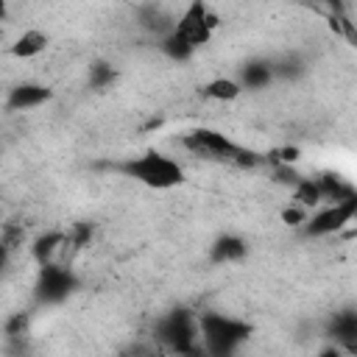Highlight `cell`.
Returning <instances> with one entry per match:
<instances>
[{
  "label": "cell",
  "mask_w": 357,
  "mask_h": 357,
  "mask_svg": "<svg viewBox=\"0 0 357 357\" xmlns=\"http://www.w3.org/2000/svg\"><path fill=\"white\" fill-rule=\"evenodd\" d=\"M114 170H120L126 178H131L148 190H156V192L176 190L187 181L184 165L159 148H145V151L123 159L120 165H114Z\"/></svg>",
  "instance_id": "6da1fadb"
},
{
  "label": "cell",
  "mask_w": 357,
  "mask_h": 357,
  "mask_svg": "<svg viewBox=\"0 0 357 357\" xmlns=\"http://www.w3.org/2000/svg\"><path fill=\"white\" fill-rule=\"evenodd\" d=\"M181 148L190 151L192 156H201V159H209V162H223V165H237V167H254V165L262 162L251 148L234 142L231 137H226L218 128H192V131H187L181 137Z\"/></svg>",
  "instance_id": "7a4b0ae2"
},
{
  "label": "cell",
  "mask_w": 357,
  "mask_h": 357,
  "mask_svg": "<svg viewBox=\"0 0 357 357\" xmlns=\"http://www.w3.org/2000/svg\"><path fill=\"white\" fill-rule=\"evenodd\" d=\"M201 349L209 354H234L251 337V324L226 312H201L198 315Z\"/></svg>",
  "instance_id": "3957f363"
},
{
  "label": "cell",
  "mask_w": 357,
  "mask_h": 357,
  "mask_svg": "<svg viewBox=\"0 0 357 357\" xmlns=\"http://www.w3.org/2000/svg\"><path fill=\"white\" fill-rule=\"evenodd\" d=\"M357 220V192L340 201H324L321 206H315L310 212V218L304 220L301 231L310 240H324V237H335L343 234L351 223Z\"/></svg>",
  "instance_id": "277c9868"
},
{
  "label": "cell",
  "mask_w": 357,
  "mask_h": 357,
  "mask_svg": "<svg viewBox=\"0 0 357 357\" xmlns=\"http://www.w3.org/2000/svg\"><path fill=\"white\" fill-rule=\"evenodd\" d=\"M218 25H220V20H218V14L209 8L206 0H190V3L184 6V11L170 22V31H173L178 39H184V42L198 53L204 45L212 42Z\"/></svg>",
  "instance_id": "5b68a950"
},
{
  "label": "cell",
  "mask_w": 357,
  "mask_h": 357,
  "mask_svg": "<svg viewBox=\"0 0 357 357\" xmlns=\"http://www.w3.org/2000/svg\"><path fill=\"white\" fill-rule=\"evenodd\" d=\"M156 337L181 354L198 351L201 349V332H198V315L187 312V310H173L165 318H159L156 324Z\"/></svg>",
  "instance_id": "8992f818"
},
{
  "label": "cell",
  "mask_w": 357,
  "mask_h": 357,
  "mask_svg": "<svg viewBox=\"0 0 357 357\" xmlns=\"http://www.w3.org/2000/svg\"><path fill=\"white\" fill-rule=\"evenodd\" d=\"M75 287H78V279L70 271V265H61V262L39 265L36 296H39L42 304H61Z\"/></svg>",
  "instance_id": "52a82bcc"
},
{
  "label": "cell",
  "mask_w": 357,
  "mask_h": 357,
  "mask_svg": "<svg viewBox=\"0 0 357 357\" xmlns=\"http://www.w3.org/2000/svg\"><path fill=\"white\" fill-rule=\"evenodd\" d=\"M47 100H53V89L47 84L39 81H22L14 84L6 95V109L8 112H33L39 106H45Z\"/></svg>",
  "instance_id": "ba28073f"
},
{
  "label": "cell",
  "mask_w": 357,
  "mask_h": 357,
  "mask_svg": "<svg viewBox=\"0 0 357 357\" xmlns=\"http://www.w3.org/2000/svg\"><path fill=\"white\" fill-rule=\"evenodd\" d=\"M209 262L212 265H234L248 257V243L237 231H223L209 243Z\"/></svg>",
  "instance_id": "9c48e42d"
},
{
  "label": "cell",
  "mask_w": 357,
  "mask_h": 357,
  "mask_svg": "<svg viewBox=\"0 0 357 357\" xmlns=\"http://www.w3.org/2000/svg\"><path fill=\"white\" fill-rule=\"evenodd\" d=\"M237 78H240V84H243L245 92L268 89L276 81L273 59H248V61H243V67L237 70Z\"/></svg>",
  "instance_id": "30bf717a"
},
{
  "label": "cell",
  "mask_w": 357,
  "mask_h": 357,
  "mask_svg": "<svg viewBox=\"0 0 357 357\" xmlns=\"http://www.w3.org/2000/svg\"><path fill=\"white\" fill-rule=\"evenodd\" d=\"M329 337L340 351H357V310H337L329 321Z\"/></svg>",
  "instance_id": "8fae6325"
},
{
  "label": "cell",
  "mask_w": 357,
  "mask_h": 357,
  "mask_svg": "<svg viewBox=\"0 0 357 357\" xmlns=\"http://www.w3.org/2000/svg\"><path fill=\"white\" fill-rule=\"evenodd\" d=\"M47 45H50V36H47L45 31H39V28H25V31L8 45V53H11L14 59L31 61V59L42 56V53L47 50Z\"/></svg>",
  "instance_id": "7c38bea8"
},
{
  "label": "cell",
  "mask_w": 357,
  "mask_h": 357,
  "mask_svg": "<svg viewBox=\"0 0 357 357\" xmlns=\"http://www.w3.org/2000/svg\"><path fill=\"white\" fill-rule=\"evenodd\" d=\"M243 92L245 89H243L237 75H215L201 86V95L206 100H215V103H234L243 98Z\"/></svg>",
  "instance_id": "4fadbf2b"
},
{
  "label": "cell",
  "mask_w": 357,
  "mask_h": 357,
  "mask_svg": "<svg viewBox=\"0 0 357 357\" xmlns=\"http://www.w3.org/2000/svg\"><path fill=\"white\" fill-rule=\"evenodd\" d=\"M67 251V231H45L33 240L31 245V257L39 262V265H47V262H56V257H61Z\"/></svg>",
  "instance_id": "5bb4252c"
},
{
  "label": "cell",
  "mask_w": 357,
  "mask_h": 357,
  "mask_svg": "<svg viewBox=\"0 0 357 357\" xmlns=\"http://www.w3.org/2000/svg\"><path fill=\"white\" fill-rule=\"evenodd\" d=\"M290 198H293L296 204L307 206V209L321 206V204H324V190H321V181H318V178H307V176H301V178H298V181L290 187Z\"/></svg>",
  "instance_id": "9a60e30c"
},
{
  "label": "cell",
  "mask_w": 357,
  "mask_h": 357,
  "mask_svg": "<svg viewBox=\"0 0 357 357\" xmlns=\"http://www.w3.org/2000/svg\"><path fill=\"white\" fill-rule=\"evenodd\" d=\"M310 212H312V209H307V206H301V204L290 201V204L279 212V218H282V223H284V226H290V229H301V226H304V220L310 218Z\"/></svg>",
  "instance_id": "2e32d148"
},
{
  "label": "cell",
  "mask_w": 357,
  "mask_h": 357,
  "mask_svg": "<svg viewBox=\"0 0 357 357\" xmlns=\"http://www.w3.org/2000/svg\"><path fill=\"white\" fill-rule=\"evenodd\" d=\"M89 78H92V86H95V89H103V86H109V84L114 81V70L100 61V64H95V67L89 70Z\"/></svg>",
  "instance_id": "e0dca14e"
},
{
  "label": "cell",
  "mask_w": 357,
  "mask_h": 357,
  "mask_svg": "<svg viewBox=\"0 0 357 357\" xmlns=\"http://www.w3.org/2000/svg\"><path fill=\"white\" fill-rule=\"evenodd\" d=\"M273 156H276V165H296V162H298V156H301V151H298V148H293V145H284V148L273 151Z\"/></svg>",
  "instance_id": "ac0fdd59"
}]
</instances>
